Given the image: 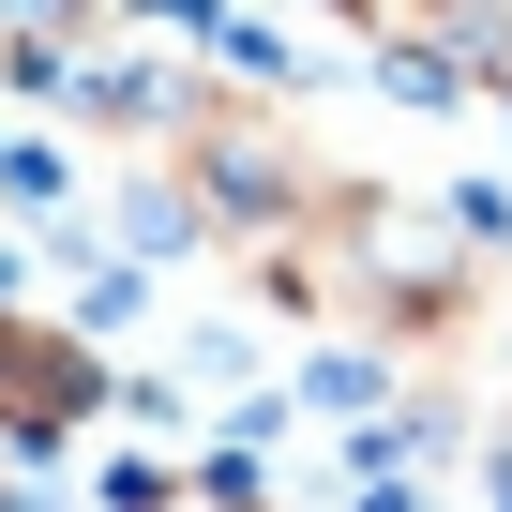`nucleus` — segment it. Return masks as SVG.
<instances>
[{"mask_svg":"<svg viewBox=\"0 0 512 512\" xmlns=\"http://www.w3.org/2000/svg\"><path fill=\"white\" fill-rule=\"evenodd\" d=\"M121 16H166V31H226V0H121Z\"/></svg>","mask_w":512,"mask_h":512,"instance_id":"20e7f679","label":"nucleus"},{"mask_svg":"<svg viewBox=\"0 0 512 512\" xmlns=\"http://www.w3.org/2000/svg\"><path fill=\"white\" fill-rule=\"evenodd\" d=\"M272 16H332V0H272Z\"/></svg>","mask_w":512,"mask_h":512,"instance_id":"39448f33","label":"nucleus"},{"mask_svg":"<svg viewBox=\"0 0 512 512\" xmlns=\"http://www.w3.org/2000/svg\"><path fill=\"white\" fill-rule=\"evenodd\" d=\"M91 46H121V0H0V91L61 106V76Z\"/></svg>","mask_w":512,"mask_h":512,"instance_id":"f03ea898","label":"nucleus"},{"mask_svg":"<svg viewBox=\"0 0 512 512\" xmlns=\"http://www.w3.org/2000/svg\"><path fill=\"white\" fill-rule=\"evenodd\" d=\"M0 512H16V452H0Z\"/></svg>","mask_w":512,"mask_h":512,"instance_id":"423d86ee","label":"nucleus"},{"mask_svg":"<svg viewBox=\"0 0 512 512\" xmlns=\"http://www.w3.org/2000/svg\"><path fill=\"white\" fill-rule=\"evenodd\" d=\"M106 512H287V497L256 482V452H196V467H121Z\"/></svg>","mask_w":512,"mask_h":512,"instance_id":"7ed1b4c3","label":"nucleus"},{"mask_svg":"<svg viewBox=\"0 0 512 512\" xmlns=\"http://www.w3.org/2000/svg\"><path fill=\"white\" fill-rule=\"evenodd\" d=\"M106 407H121V362L61 302H16V287H0V452H76Z\"/></svg>","mask_w":512,"mask_h":512,"instance_id":"f257e3e1","label":"nucleus"},{"mask_svg":"<svg viewBox=\"0 0 512 512\" xmlns=\"http://www.w3.org/2000/svg\"><path fill=\"white\" fill-rule=\"evenodd\" d=\"M0 241H16V226H0ZM0 287H16V272H0Z\"/></svg>","mask_w":512,"mask_h":512,"instance_id":"0eeeda50","label":"nucleus"}]
</instances>
